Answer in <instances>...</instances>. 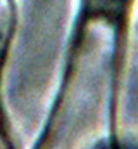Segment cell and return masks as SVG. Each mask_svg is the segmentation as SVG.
Returning a JSON list of instances; mask_svg holds the SVG:
<instances>
[{"label":"cell","mask_w":138,"mask_h":149,"mask_svg":"<svg viewBox=\"0 0 138 149\" xmlns=\"http://www.w3.org/2000/svg\"><path fill=\"white\" fill-rule=\"evenodd\" d=\"M99 149H138L133 148V146H123V144H107V146H102Z\"/></svg>","instance_id":"cell-1"}]
</instances>
